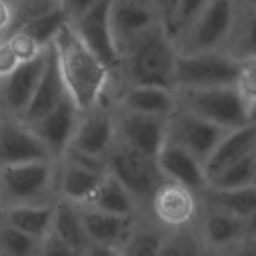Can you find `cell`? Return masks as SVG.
<instances>
[{
	"instance_id": "8",
	"label": "cell",
	"mask_w": 256,
	"mask_h": 256,
	"mask_svg": "<svg viewBox=\"0 0 256 256\" xmlns=\"http://www.w3.org/2000/svg\"><path fill=\"white\" fill-rule=\"evenodd\" d=\"M230 131L181 109L168 118L166 143L185 149L203 165Z\"/></svg>"
},
{
	"instance_id": "36",
	"label": "cell",
	"mask_w": 256,
	"mask_h": 256,
	"mask_svg": "<svg viewBox=\"0 0 256 256\" xmlns=\"http://www.w3.org/2000/svg\"><path fill=\"white\" fill-rule=\"evenodd\" d=\"M67 161L77 167H80L89 172L104 176L108 173V165L106 158L96 157L79 150H76L72 147H69L62 159Z\"/></svg>"
},
{
	"instance_id": "16",
	"label": "cell",
	"mask_w": 256,
	"mask_h": 256,
	"mask_svg": "<svg viewBox=\"0 0 256 256\" xmlns=\"http://www.w3.org/2000/svg\"><path fill=\"white\" fill-rule=\"evenodd\" d=\"M58 62L56 52L51 43L47 51L46 65L27 109L18 119L26 125L33 124L54 110L67 96Z\"/></svg>"
},
{
	"instance_id": "37",
	"label": "cell",
	"mask_w": 256,
	"mask_h": 256,
	"mask_svg": "<svg viewBox=\"0 0 256 256\" xmlns=\"http://www.w3.org/2000/svg\"><path fill=\"white\" fill-rule=\"evenodd\" d=\"M39 256H78L61 238L51 231L40 241Z\"/></svg>"
},
{
	"instance_id": "5",
	"label": "cell",
	"mask_w": 256,
	"mask_h": 256,
	"mask_svg": "<svg viewBox=\"0 0 256 256\" xmlns=\"http://www.w3.org/2000/svg\"><path fill=\"white\" fill-rule=\"evenodd\" d=\"M238 60L219 52L177 54L174 88L204 89L234 86Z\"/></svg>"
},
{
	"instance_id": "32",
	"label": "cell",
	"mask_w": 256,
	"mask_h": 256,
	"mask_svg": "<svg viewBox=\"0 0 256 256\" xmlns=\"http://www.w3.org/2000/svg\"><path fill=\"white\" fill-rule=\"evenodd\" d=\"M234 87L253 117L256 109V56L238 60Z\"/></svg>"
},
{
	"instance_id": "18",
	"label": "cell",
	"mask_w": 256,
	"mask_h": 256,
	"mask_svg": "<svg viewBox=\"0 0 256 256\" xmlns=\"http://www.w3.org/2000/svg\"><path fill=\"white\" fill-rule=\"evenodd\" d=\"M85 233L91 243L115 246L124 244L133 233L134 216L109 214L85 205H76Z\"/></svg>"
},
{
	"instance_id": "29",
	"label": "cell",
	"mask_w": 256,
	"mask_h": 256,
	"mask_svg": "<svg viewBox=\"0 0 256 256\" xmlns=\"http://www.w3.org/2000/svg\"><path fill=\"white\" fill-rule=\"evenodd\" d=\"M256 170V150L235 162L208 182V189L229 191L254 184Z\"/></svg>"
},
{
	"instance_id": "38",
	"label": "cell",
	"mask_w": 256,
	"mask_h": 256,
	"mask_svg": "<svg viewBox=\"0 0 256 256\" xmlns=\"http://www.w3.org/2000/svg\"><path fill=\"white\" fill-rule=\"evenodd\" d=\"M22 62L6 39L0 43V80L10 75Z\"/></svg>"
},
{
	"instance_id": "7",
	"label": "cell",
	"mask_w": 256,
	"mask_h": 256,
	"mask_svg": "<svg viewBox=\"0 0 256 256\" xmlns=\"http://www.w3.org/2000/svg\"><path fill=\"white\" fill-rule=\"evenodd\" d=\"M237 20L234 2L205 1L188 33L175 45L179 54L212 52L233 32Z\"/></svg>"
},
{
	"instance_id": "31",
	"label": "cell",
	"mask_w": 256,
	"mask_h": 256,
	"mask_svg": "<svg viewBox=\"0 0 256 256\" xmlns=\"http://www.w3.org/2000/svg\"><path fill=\"white\" fill-rule=\"evenodd\" d=\"M243 228L242 219L222 211L209 215L204 224L205 235L214 245H224L235 240Z\"/></svg>"
},
{
	"instance_id": "19",
	"label": "cell",
	"mask_w": 256,
	"mask_h": 256,
	"mask_svg": "<svg viewBox=\"0 0 256 256\" xmlns=\"http://www.w3.org/2000/svg\"><path fill=\"white\" fill-rule=\"evenodd\" d=\"M156 163L165 178L190 190L203 189L208 185L202 163L177 145L165 143Z\"/></svg>"
},
{
	"instance_id": "47",
	"label": "cell",
	"mask_w": 256,
	"mask_h": 256,
	"mask_svg": "<svg viewBox=\"0 0 256 256\" xmlns=\"http://www.w3.org/2000/svg\"><path fill=\"white\" fill-rule=\"evenodd\" d=\"M255 114H256V109H255V111H254V115H255ZM254 115H253V116H254Z\"/></svg>"
},
{
	"instance_id": "28",
	"label": "cell",
	"mask_w": 256,
	"mask_h": 256,
	"mask_svg": "<svg viewBox=\"0 0 256 256\" xmlns=\"http://www.w3.org/2000/svg\"><path fill=\"white\" fill-rule=\"evenodd\" d=\"M66 23H69V18L63 2L60 1L55 9L37 18L17 33L23 34L39 49H45L52 43L59 30Z\"/></svg>"
},
{
	"instance_id": "1",
	"label": "cell",
	"mask_w": 256,
	"mask_h": 256,
	"mask_svg": "<svg viewBox=\"0 0 256 256\" xmlns=\"http://www.w3.org/2000/svg\"><path fill=\"white\" fill-rule=\"evenodd\" d=\"M66 90L82 113L103 100L111 73L86 47L70 23L52 41Z\"/></svg>"
},
{
	"instance_id": "33",
	"label": "cell",
	"mask_w": 256,
	"mask_h": 256,
	"mask_svg": "<svg viewBox=\"0 0 256 256\" xmlns=\"http://www.w3.org/2000/svg\"><path fill=\"white\" fill-rule=\"evenodd\" d=\"M39 240L3 223L0 226V248L7 256H32Z\"/></svg>"
},
{
	"instance_id": "41",
	"label": "cell",
	"mask_w": 256,
	"mask_h": 256,
	"mask_svg": "<svg viewBox=\"0 0 256 256\" xmlns=\"http://www.w3.org/2000/svg\"><path fill=\"white\" fill-rule=\"evenodd\" d=\"M11 3L10 1L0 0V35H3L8 30L11 23Z\"/></svg>"
},
{
	"instance_id": "11",
	"label": "cell",
	"mask_w": 256,
	"mask_h": 256,
	"mask_svg": "<svg viewBox=\"0 0 256 256\" xmlns=\"http://www.w3.org/2000/svg\"><path fill=\"white\" fill-rule=\"evenodd\" d=\"M116 141L115 111L103 100L92 109L82 112L69 147L106 158Z\"/></svg>"
},
{
	"instance_id": "44",
	"label": "cell",
	"mask_w": 256,
	"mask_h": 256,
	"mask_svg": "<svg viewBox=\"0 0 256 256\" xmlns=\"http://www.w3.org/2000/svg\"><path fill=\"white\" fill-rule=\"evenodd\" d=\"M254 184L256 185V170H255V180H254Z\"/></svg>"
},
{
	"instance_id": "10",
	"label": "cell",
	"mask_w": 256,
	"mask_h": 256,
	"mask_svg": "<svg viewBox=\"0 0 256 256\" xmlns=\"http://www.w3.org/2000/svg\"><path fill=\"white\" fill-rule=\"evenodd\" d=\"M109 21L115 46L122 58L139 36L159 22L155 1H110Z\"/></svg>"
},
{
	"instance_id": "35",
	"label": "cell",
	"mask_w": 256,
	"mask_h": 256,
	"mask_svg": "<svg viewBox=\"0 0 256 256\" xmlns=\"http://www.w3.org/2000/svg\"><path fill=\"white\" fill-rule=\"evenodd\" d=\"M231 56L237 60L256 56V10L248 13L238 28L234 53Z\"/></svg>"
},
{
	"instance_id": "26",
	"label": "cell",
	"mask_w": 256,
	"mask_h": 256,
	"mask_svg": "<svg viewBox=\"0 0 256 256\" xmlns=\"http://www.w3.org/2000/svg\"><path fill=\"white\" fill-rule=\"evenodd\" d=\"M53 205L17 206L3 209V223L41 241L52 229Z\"/></svg>"
},
{
	"instance_id": "3",
	"label": "cell",
	"mask_w": 256,
	"mask_h": 256,
	"mask_svg": "<svg viewBox=\"0 0 256 256\" xmlns=\"http://www.w3.org/2000/svg\"><path fill=\"white\" fill-rule=\"evenodd\" d=\"M58 161L0 165V206L52 205L57 195Z\"/></svg>"
},
{
	"instance_id": "21",
	"label": "cell",
	"mask_w": 256,
	"mask_h": 256,
	"mask_svg": "<svg viewBox=\"0 0 256 256\" xmlns=\"http://www.w3.org/2000/svg\"><path fill=\"white\" fill-rule=\"evenodd\" d=\"M256 150V124L230 131L203 164L207 183L220 172ZM208 186V185H207Z\"/></svg>"
},
{
	"instance_id": "34",
	"label": "cell",
	"mask_w": 256,
	"mask_h": 256,
	"mask_svg": "<svg viewBox=\"0 0 256 256\" xmlns=\"http://www.w3.org/2000/svg\"><path fill=\"white\" fill-rule=\"evenodd\" d=\"M162 239L151 232L132 233L122 245V256H157L163 246Z\"/></svg>"
},
{
	"instance_id": "24",
	"label": "cell",
	"mask_w": 256,
	"mask_h": 256,
	"mask_svg": "<svg viewBox=\"0 0 256 256\" xmlns=\"http://www.w3.org/2000/svg\"><path fill=\"white\" fill-rule=\"evenodd\" d=\"M52 231L67 243L78 256H83L91 244L85 233L76 205L60 197L53 205Z\"/></svg>"
},
{
	"instance_id": "17",
	"label": "cell",
	"mask_w": 256,
	"mask_h": 256,
	"mask_svg": "<svg viewBox=\"0 0 256 256\" xmlns=\"http://www.w3.org/2000/svg\"><path fill=\"white\" fill-rule=\"evenodd\" d=\"M177 106L172 89L147 85L124 86L114 104L117 110L162 118H169Z\"/></svg>"
},
{
	"instance_id": "12",
	"label": "cell",
	"mask_w": 256,
	"mask_h": 256,
	"mask_svg": "<svg viewBox=\"0 0 256 256\" xmlns=\"http://www.w3.org/2000/svg\"><path fill=\"white\" fill-rule=\"evenodd\" d=\"M115 111L116 138L127 146L156 160L166 143L168 118L122 110Z\"/></svg>"
},
{
	"instance_id": "20",
	"label": "cell",
	"mask_w": 256,
	"mask_h": 256,
	"mask_svg": "<svg viewBox=\"0 0 256 256\" xmlns=\"http://www.w3.org/2000/svg\"><path fill=\"white\" fill-rule=\"evenodd\" d=\"M151 205L156 217L169 226H181L195 213V199L191 190L176 182L163 181L155 190Z\"/></svg>"
},
{
	"instance_id": "42",
	"label": "cell",
	"mask_w": 256,
	"mask_h": 256,
	"mask_svg": "<svg viewBox=\"0 0 256 256\" xmlns=\"http://www.w3.org/2000/svg\"><path fill=\"white\" fill-rule=\"evenodd\" d=\"M236 256H256V246L245 245L238 251Z\"/></svg>"
},
{
	"instance_id": "6",
	"label": "cell",
	"mask_w": 256,
	"mask_h": 256,
	"mask_svg": "<svg viewBox=\"0 0 256 256\" xmlns=\"http://www.w3.org/2000/svg\"><path fill=\"white\" fill-rule=\"evenodd\" d=\"M108 172L132 195L138 204L150 200L157 187L164 181L156 160L127 146L116 138L106 156Z\"/></svg>"
},
{
	"instance_id": "45",
	"label": "cell",
	"mask_w": 256,
	"mask_h": 256,
	"mask_svg": "<svg viewBox=\"0 0 256 256\" xmlns=\"http://www.w3.org/2000/svg\"><path fill=\"white\" fill-rule=\"evenodd\" d=\"M2 39H3V37L0 35V43H1V41H2Z\"/></svg>"
},
{
	"instance_id": "2",
	"label": "cell",
	"mask_w": 256,
	"mask_h": 256,
	"mask_svg": "<svg viewBox=\"0 0 256 256\" xmlns=\"http://www.w3.org/2000/svg\"><path fill=\"white\" fill-rule=\"evenodd\" d=\"M177 51L159 22L139 36L121 58L117 75L124 86L174 88Z\"/></svg>"
},
{
	"instance_id": "40",
	"label": "cell",
	"mask_w": 256,
	"mask_h": 256,
	"mask_svg": "<svg viewBox=\"0 0 256 256\" xmlns=\"http://www.w3.org/2000/svg\"><path fill=\"white\" fill-rule=\"evenodd\" d=\"M83 256H122L119 247L91 243Z\"/></svg>"
},
{
	"instance_id": "14",
	"label": "cell",
	"mask_w": 256,
	"mask_h": 256,
	"mask_svg": "<svg viewBox=\"0 0 256 256\" xmlns=\"http://www.w3.org/2000/svg\"><path fill=\"white\" fill-rule=\"evenodd\" d=\"M44 160L55 159H53L43 142L20 119L2 113L0 122V165Z\"/></svg>"
},
{
	"instance_id": "30",
	"label": "cell",
	"mask_w": 256,
	"mask_h": 256,
	"mask_svg": "<svg viewBox=\"0 0 256 256\" xmlns=\"http://www.w3.org/2000/svg\"><path fill=\"white\" fill-rule=\"evenodd\" d=\"M11 3V23L3 35V38H8L17 33L25 26L43 16L44 14L55 9L60 1L53 0H18L10 1Z\"/></svg>"
},
{
	"instance_id": "39",
	"label": "cell",
	"mask_w": 256,
	"mask_h": 256,
	"mask_svg": "<svg viewBox=\"0 0 256 256\" xmlns=\"http://www.w3.org/2000/svg\"><path fill=\"white\" fill-rule=\"evenodd\" d=\"M157 256H198L194 245L185 240L171 241L163 244Z\"/></svg>"
},
{
	"instance_id": "43",
	"label": "cell",
	"mask_w": 256,
	"mask_h": 256,
	"mask_svg": "<svg viewBox=\"0 0 256 256\" xmlns=\"http://www.w3.org/2000/svg\"><path fill=\"white\" fill-rule=\"evenodd\" d=\"M247 227H248V229H249L252 233L256 234V213L248 219Z\"/></svg>"
},
{
	"instance_id": "46",
	"label": "cell",
	"mask_w": 256,
	"mask_h": 256,
	"mask_svg": "<svg viewBox=\"0 0 256 256\" xmlns=\"http://www.w3.org/2000/svg\"><path fill=\"white\" fill-rule=\"evenodd\" d=\"M1 114H2V112H1V110H0V122H1Z\"/></svg>"
},
{
	"instance_id": "25",
	"label": "cell",
	"mask_w": 256,
	"mask_h": 256,
	"mask_svg": "<svg viewBox=\"0 0 256 256\" xmlns=\"http://www.w3.org/2000/svg\"><path fill=\"white\" fill-rule=\"evenodd\" d=\"M85 206L113 215L134 216L137 203L129 191L109 172Z\"/></svg>"
},
{
	"instance_id": "9",
	"label": "cell",
	"mask_w": 256,
	"mask_h": 256,
	"mask_svg": "<svg viewBox=\"0 0 256 256\" xmlns=\"http://www.w3.org/2000/svg\"><path fill=\"white\" fill-rule=\"evenodd\" d=\"M109 11L110 1H91L88 8L70 24L86 47L112 75L117 73L121 58L112 37Z\"/></svg>"
},
{
	"instance_id": "27",
	"label": "cell",
	"mask_w": 256,
	"mask_h": 256,
	"mask_svg": "<svg viewBox=\"0 0 256 256\" xmlns=\"http://www.w3.org/2000/svg\"><path fill=\"white\" fill-rule=\"evenodd\" d=\"M207 192V199L219 211L228 213L239 219H249L256 213L255 184L229 191L208 189Z\"/></svg>"
},
{
	"instance_id": "15",
	"label": "cell",
	"mask_w": 256,
	"mask_h": 256,
	"mask_svg": "<svg viewBox=\"0 0 256 256\" xmlns=\"http://www.w3.org/2000/svg\"><path fill=\"white\" fill-rule=\"evenodd\" d=\"M80 115L81 112L67 94L54 110L27 126L43 142L53 159L59 161L71 144Z\"/></svg>"
},
{
	"instance_id": "4",
	"label": "cell",
	"mask_w": 256,
	"mask_h": 256,
	"mask_svg": "<svg viewBox=\"0 0 256 256\" xmlns=\"http://www.w3.org/2000/svg\"><path fill=\"white\" fill-rule=\"evenodd\" d=\"M176 90L181 109L219 127L235 130L252 123V116L234 86Z\"/></svg>"
},
{
	"instance_id": "23",
	"label": "cell",
	"mask_w": 256,
	"mask_h": 256,
	"mask_svg": "<svg viewBox=\"0 0 256 256\" xmlns=\"http://www.w3.org/2000/svg\"><path fill=\"white\" fill-rule=\"evenodd\" d=\"M104 176L84 170L67 161L59 160L57 195L75 205H85Z\"/></svg>"
},
{
	"instance_id": "13",
	"label": "cell",
	"mask_w": 256,
	"mask_h": 256,
	"mask_svg": "<svg viewBox=\"0 0 256 256\" xmlns=\"http://www.w3.org/2000/svg\"><path fill=\"white\" fill-rule=\"evenodd\" d=\"M48 47L34 59L21 63L10 75L0 80L2 113L20 118L25 112L42 77Z\"/></svg>"
},
{
	"instance_id": "22",
	"label": "cell",
	"mask_w": 256,
	"mask_h": 256,
	"mask_svg": "<svg viewBox=\"0 0 256 256\" xmlns=\"http://www.w3.org/2000/svg\"><path fill=\"white\" fill-rule=\"evenodd\" d=\"M205 1H155L158 21L165 35L175 46L190 30Z\"/></svg>"
}]
</instances>
